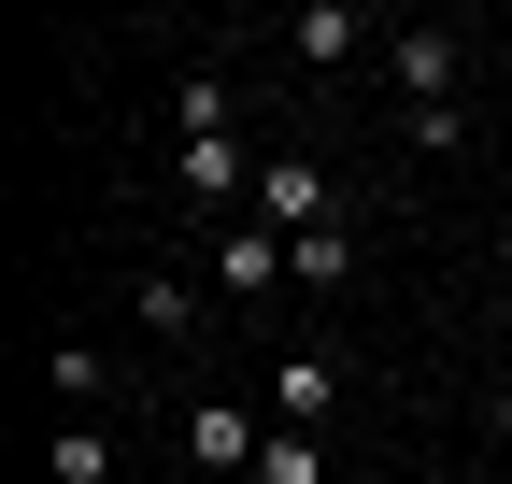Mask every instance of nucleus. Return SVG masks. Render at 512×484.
<instances>
[{
  "label": "nucleus",
  "mask_w": 512,
  "mask_h": 484,
  "mask_svg": "<svg viewBox=\"0 0 512 484\" xmlns=\"http://www.w3.org/2000/svg\"><path fill=\"white\" fill-rule=\"evenodd\" d=\"M200 271H214V299H242V314H256V299H285V285H299V242H285V228H256V214H228Z\"/></svg>",
  "instance_id": "nucleus-1"
},
{
  "label": "nucleus",
  "mask_w": 512,
  "mask_h": 484,
  "mask_svg": "<svg viewBox=\"0 0 512 484\" xmlns=\"http://www.w3.org/2000/svg\"><path fill=\"white\" fill-rule=\"evenodd\" d=\"M256 228H285V242L342 228V200H328V157H256Z\"/></svg>",
  "instance_id": "nucleus-2"
},
{
  "label": "nucleus",
  "mask_w": 512,
  "mask_h": 484,
  "mask_svg": "<svg viewBox=\"0 0 512 484\" xmlns=\"http://www.w3.org/2000/svg\"><path fill=\"white\" fill-rule=\"evenodd\" d=\"M356 399V371L328 342H299V356H271V428H328V413Z\"/></svg>",
  "instance_id": "nucleus-3"
},
{
  "label": "nucleus",
  "mask_w": 512,
  "mask_h": 484,
  "mask_svg": "<svg viewBox=\"0 0 512 484\" xmlns=\"http://www.w3.org/2000/svg\"><path fill=\"white\" fill-rule=\"evenodd\" d=\"M256 442H271V428H256L242 399H200V413H185V470H200V484H256Z\"/></svg>",
  "instance_id": "nucleus-4"
},
{
  "label": "nucleus",
  "mask_w": 512,
  "mask_h": 484,
  "mask_svg": "<svg viewBox=\"0 0 512 484\" xmlns=\"http://www.w3.org/2000/svg\"><path fill=\"white\" fill-rule=\"evenodd\" d=\"M456 72H470V43H456V29H399V43H384V86H399L413 114L456 100Z\"/></svg>",
  "instance_id": "nucleus-5"
},
{
  "label": "nucleus",
  "mask_w": 512,
  "mask_h": 484,
  "mask_svg": "<svg viewBox=\"0 0 512 484\" xmlns=\"http://www.w3.org/2000/svg\"><path fill=\"white\" fill-rule=\"evenodd\" d=\"M171 186H185V200H242V214H256V143H242V129L171 143Z\"/></svg>",
  "instance_id": "nucleus-6"
},
{
  "label": "nucleus",
  "mask_w": 512,
  "mask_h": 484,
  "mask_svg": "<svg viewBox=\"0 0 512 484\" xmlns=\"http://www.w3.org/2000/svg\"><path fill=\"white\" fill-rule=\"evenodd\" d=\"M356 43H370V29L342 15V0H313V15H285V57H299V72H342Z\"/></svg>",
  "instance_id": "nucleus-7"
},
{
  "label": "nucleus",
  "mask_w": 512,
  "mask_h": 484,
  "mask_svg": "<svg viewBox=\"0 0 512 484\" xmlns=\"http://www.w3.org/2000/svg\"><path fill=\"white\" fill-rule=\"evenodd\" d=\"M171 114H185V143H214V129H228V57H200V72L171 86Z\"/></svg>",
  "instance_id": "nucleus-8"
},
{
  "label": "nucleus",
  "mask_w": 512,
  "mask_h": 484,
  "mask_svg": "<svg viewBox=\"0 0 512 484\" xmlns=\"http://www.w3.org/2000/svg\"><path fill=\"white\" fill-rule=\"evenodd\" d=\"M185 328H200V285H185V271H143V342H185Z\"/></svg>",
  "instance_id": "nucleus-9"
},
{
  "label": "nucleus",
  "mask_w": 512,
  "mask_h": 484,
  "mask_svg": "<svg viewBox=\"0 0 512 484\" xmlns=\"http://www.w3.org/2000/svg\"><path fill=\"white\" fill-rule=\"evenodd\" d=\"M256 484H328V442H313V428H271V442H256Z\"/></svg>",
  "instance_id": "nucleus-10"
},
{
  "label": "nucleus",
  "mask_w": 512,
  "mask_h": 484,
  "mask_svg": "<svg viewBox=\"0 0 512 484\" xmlns=\"http://www.w3.org/2000/svg\"><path fill=\"white\" fill-rule=\"evenodd\" d=\"M57 484H114V442H100V413H72V428H57Z\"/></svg>",
  "instance_id": "nucleus-11"
},
{
  "label": "nucleus",
  "mask_w": 512,
  "mask_h": 484,
  "mask_svg": "<svg viewBox=\"0 0 512 484\" xmlns=\"http://www.w3.org/2000/svg\"><path fill=\"white\" fill-rule=\"evenodd\" d=\"M43 385H57V399H72V413H86V399L114 385V356H100V342H57V371H43Z\"/></svg>",
  "instance_id": "nucleus-12"
},
{
  "label": "nucleus",
  "mask_w": 512,
  "mask_h": 484,
  "mask_svg": "<svg viewBox=\"0 0 512 484\" xmlns=\"http://www.w3.org/2000/svg\"><path fill=\"white\" fill-rule=\"evenodd\" d=\"M299 285H356V228H313L299 242Z\"/></svg>",
  "instance_id": "nucleus-13"
},
{
  "label": "nucleus",
  "mask_w": 512,
  "mask_h": 484,
  "mask_svg": "<svg viewBox=\"0 0 512 484\" xmlns=\"http://www.w3.org/2000/svg\"><path fill=\"white\" fill-rule=\"evenodd\" d=\"M484 428H498V442H512V385H484Z\"/></svg>",
  "instance_id": "nucleus-14"
},
{
  "label": "nucleus",
  "mask_w": 512,
  "mask_h": 484,
  "mask_svg": "<svg viewBox=\"0 0 512 484\" xmlns=\"http://www.w3.org/2000/svg\"><path fill=\"white\" fill-rule=\"evenodd\" d=\"M498 342H512V299H498Z\"/></svg>",
  "instance_id": "nucleus-15"
}]
</instances>
